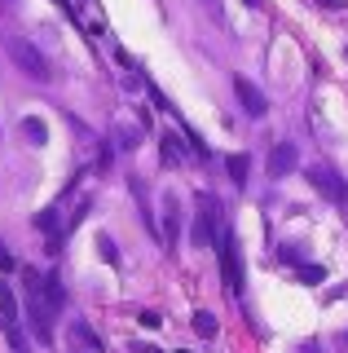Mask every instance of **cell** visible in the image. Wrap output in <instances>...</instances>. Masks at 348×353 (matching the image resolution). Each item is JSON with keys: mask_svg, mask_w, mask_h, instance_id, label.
Returning a JSON list of instances; mask_svg holds the SVG:
<instances>
[{"mask_svg": "<svg viewBox=\"0 0 348 353\" xmlns=\"http://www.w3.org/2000/svg\"><path fill=\"white\" fill-rule=\"evenodd\" d=\"M23 309H27L31 336H36L40 345H49V340H53V318H58V309H53V301L45 296V279H40L36 270H27V296H23Z\"/></svg>", "mask_w": 348, "mask_h": 353, "instance_id": "6da1fadb", "label": "cell"}, {"mask_svg": "<svg viewBox=\"0 0 348 353\" xmlns=\"http://www.w3.org/2000/svg\"><path fill=\"white\" fill-rule=\"evenodd\" d=\"M0 327H5L9 353H31V336L23 331V318H18V296L9 283H0Z\"/></svg>", "mask_w": 348, "mask_h": 353, "instance_id": "7a4b0ae2", "label": "cell"}, {"mask_svg": "<svg viewBox=\"0 0 348 353\" xmlns=\"http://www.w3.org/2000/svg\"><path fill=\"white\" fill-rule=\"evenodd\" d=\"M194 208H199V216H194V230H190V243L199 252H208L212 243H216V225H221V203L208 194V190H199V199H194Z\"/></svg>", "mask_w": 348, "mask_h": 353, "instance_id": "3957f363", "label": "cell"}, {"mask_svg": "<svg viewBox=\"0 0 348 353\" xmlns=\"http://www.w3.org/2000/svg\"><path fill=\"white\" fill-rule=\"evenodd\" d=\"M5 53L14 58V66H18L23 75H31V80H49V62L40 58V49H36L31 40H18V36L5 40Z\"/></svg>", "mask_w": 348, "mask_h": 353, "instance_id": "277c9868", "label": "cell"}, {"mask_svg": "<svg viewBox=\"0 0 348 353\" xmlns=\"http://www.w3.org/2000/svg\"><path fill=\"white\" fill-rule=\"evenodd\" d=\"M304 176H309V185L322 199H331V203H348V185L340 181V172H335V168H326V163H309Z\"/></svg>", "mask_w": 348, "mask_h": 353, "instance_id": "5b68a950", "label": "cell"}, {"mask_svg": "<svg viewBox=\"0 0 348 353\" xmlns=\"http://www.w3.org/2000/svg\"><path fill=\"white\" fill-rule=\"evenodd\" d=\"M221 270H225V287H230V296H243V256H238L234 234H221Z\"/></svg>", "mask_w": 348, "mask_h": 353, "instance_id": "8992f818", "label": "cell"}, {"mask_svg": "<svg viewBox=\"0 0 348 353\" xmlns=\"http://www.w3.org/2000/svg\"><path fill=\"white\" fill-rule=\"evenodd\" d=\"M234 97H238V106L247 110L252 119H260V115H269V102H265V93L247 80V75H234Z\"/></svg>", "mask_w": 348, "mask_h": 353, "instance_id": "52a82bcc", "label": "cell"}, {"mask_svg": "<svg viewBox=\"0 0 348 353\" xmlns=\"http://www.w3.org/2000/svg\"><path fill=\"white\" fill-rule=\"evenodd\" d=\"M265 168H269V176H274V181H282L287 172L300 168V150L291 146V141H278V146L269 150V163H265Z\"/></svg>", "mask_w": 348, "mask_h": 353, "instance_id": "ba28073f", "label": "cell"}, {"mask_svg": "<svg viewBox=\"0 0 348 353\" xmlns=\"http://www.w3.org/2000/svg\"><path fill=\"white\" fill-rule=\"evenodd\" d=\"M177 239H181V199L177 190H168L163 194V243L177 248Z\"/></svg>", "mask_w": 348, "mask_h": 353, "instance_id": "9c48e42d", "label": "cell"}, {"mask_svg": "<svg viewBox=\"0 0 348 353\" xmlns=\"http://www.w3.org/2000/svg\"><path fill=\"white\" fill-rule=\"evenodd\" d=\"M159 146H163L159 154H163V163H168V168H177V163L190 154V150H186V141H181V132H163V137H159Z\"/></svg>", "mask_w": 348, "mask_h": 353, "instance_id": "30bf717a", "label": "cell"}, {"mask_svg": "<svg viewBox=\"0 0 348 353\" xmlns=\"http://www.w3.org/2000/svg\"><path fill=\"white\" fill-rule=\"evenodd\" d=\"M111 137H115L119 150H137V146H141V128H133V124H115Z\"/></svg>", "mask_w": 348, "mask_h": 353, "instance_id": "8fae6325", "label": "cell"}, {"mask_svg": "<svg viewBox=\"0 0 348 353\" xmlns=\"http://www.w3.org/2000/svg\"><path fill=\"white\" fill-rule=\"evenodd\" d=\"M225 168H230V181L243 190V185H247V172H252V159H247V154H230V163H225Z\"/></svg>", "mask_w": 348, "mask_h": 353, "instance_id": "7c38bea8", "label": "cell"}, {"mask_svg": "<svg viewBox=\"0 0 348 353\" xmlns=\"http://www.w3.org/2000/svg\"><path fill=\"white\" fill-rule=\"evenodd\" d=\"M190 327H194V336H203V340H216V327H221V323H216V314H208V309H199Z\"/></svg>", "mask_w": 348, "mask_h": 353, "instance_id": "4fadbf2b", "label": "cell"}, {"mask_svg": "<svg viewBox=\"0 0 348 353\" xmlns=\"http://www.w3.org/2000/svg\"><path fill=\"white\" fill-rule=\"evenodd\" d=\"M23 137L31 141V146H45V141H49V128L40 124L36 115H27V119H23Z\"/></svg>", "mask_w": 348, "mask_h": 353, "instance_id": "5bb4252c", "label": "cell"}, {"mask_svg": "<svg viewBox=\"0 0 348 353\" xmlns=\"http://www.w3.org/2000/svg\"><path fill=\"white\" fill-rule=\"evenodd\" d=\"M45 296L53 301V309L62 314V305H67V287H62V279H58V274H45Z\"/></svg>", "mask_w": 348, "mask_h": 353, "instance_id": "9a60e30c", "label": "cell"}, {"mask_svg": "<svg viewBox=\"0 0 348 353\" xmlns=\"http://www.w3.org/2000/svg\"><path fill=\"white\" fill-rule=\"evenodd\" d=\"M71 336H80L89 349H97V353H102V336H97V331H93L89 323H80V318H75V323H71Z\"/></svg>", "mask_w": 348, "mask_h": 353, "instance_id": "2e32d148", "label": "cell"}, {"mask_svg": "<svg viewBox=\"0 0 348 353\" xmlns=\"http://www.w3.org/2000/svg\"><path fill=\"white\" fill-rule=\"evenodd\" d=\"M296 274H300V283H322V279H326V270H322V265H300Z\"/></svg>", "mask_w": 348, "mask_h": 353, "instance_id": "e0dca14e", "label": "cell"}, {"mask_svg": "<svg viewBox=\"0 0 348 353\" xmlns=\"http://www.w3.org/2000/svg\"><path fill=\"white\" fill-rule=\"evenodd\" d=\"M97 252H102V261H119V252H115V243H111V234H102V239H97Z\"/></svg>", "mask_w": 348, "mask_h": 353, "instance_id": "ac0fdd59", "label": "cell"}, {"mask_svg": "<svg viewBox=\"0 0 348 353\" xmlns=\"http://www.w3.org/2000/svg\"><path fill=\"white\" fill-rule=\"evenodd\" d=\"M0 270H5V274H9V270H18V261H14V252H9V248H5V243H0Z\"/></svg>", "mask_w": 348, "mask_h": 353, "instance_id": "d6986e66", "label": "cell"}, {"mask_svg": "<svg viewBox=\"0 0 348 353\" xmlns=\"http://www.w3.org/2000/svg\"><path fill=\"white\" fill-rule=\"evenodd\" d=\"M141 327H150V331H155V327H163V318L155 314V309H141Z\"/></svg>", "mask_w": 348, "mask_h": 353, "instance_id": "ffe728a7", "label": "cell"}, {"mask_svg": "<svg viewBox=\"0 0 348 353\" xmlns=\"http://www.w3.org/2000/svg\"><path fill=\"white\" fill-rule=\"evenodd\" d=\"M67 353H97V349H89L80 336H71V340H67Z\"/></svg>", "mask_w": 348, "mask_h": 353, "instance_id": "44dd1931", "label": "cell"}, {"mask_svg": "<svg viewBox=\"0 0 348 353\" xmlns=\"http://www.w3.org/2000/svg\"><path fill=\"white\" fill-rule=\"evenodd\" d=\"M199 5H203V14H208V18H221V0H199Z\"/></svg>", "mask_w": 348, "mask_h": 353, "instance_id": "7402d4cb", "label": "cell"}, {"mask_svg": "<svg viewBox=\"0 0 348 353\" xmlns=\"http://www.w3.org/2000/svg\"><path fill=\"white\" fill-rule=\"evenodd\" d=\"M322 9H344V0H318Z\"/></svg>", "mask_w": 348, "mask_h": 353, "instance_id": "603a6c76", "label": "cell"}, {"mask_svg": "<svg viewBox=\"0 0 348 353\" xmlns=\"http://www.w3.org/2000/svg\"><path fill=\"white\" fill-rule=\"evenodd\" d=\"M177 353H190V349H177Z\"/></svg>", "mask_w": 348, "mask_h": 353, "instance_id": "cb8c5ba5", "label": "cell"}, {"mask_svg": "<svg viewBox=\"0 0 348 353\" xmlns=\"http://www.w3.org/2000/svg\"><path fill=\"white\" fill-rule=\"evenodd\" d=\"M146 353H159V349H146Z\"/></svg>", "mask_w": 348, "mask_h": 353, "instance_id": "d4e9b609", "label": "cell"}]
</instances>
